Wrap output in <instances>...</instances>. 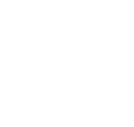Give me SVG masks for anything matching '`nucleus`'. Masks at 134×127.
I'll return each mask as SVG.
<instances>
[]
</instances>
